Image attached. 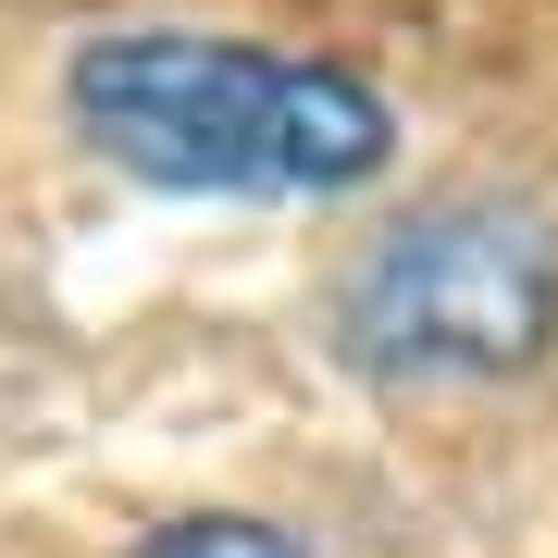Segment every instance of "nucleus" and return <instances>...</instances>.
Segmentation results:
<instances>
[{"label": "nucleus", "instance_id": "nucleus-1", "mask_svg": "<svg viewBox=\"0 0 558 558\" xmlns=\"http://www.w3.org/2000/svg\"><path fill=\"white\" fill-rule=\"evenodd\" d=\"M62 137L149 199L223 211H360L398 186L410 112L348 50L248 38L199 13H112L50 75Z\"/></svg>", "mask_w": 558, "mask_h": 558}, {"label": "nucleus", "instance_id": "nucleus-2", "mask_svg": "<svg viewBox=\"0 0 558 558\" xmlns=\"http://www.w3.org/2000/svg\"><path fill=\"white\" fill-rule=\"evenodd\" d=\"M323 360L385 410H497L558 373V186L435 174L360 211L311 286Z\"/></svg>", "mask_w": 558, "mask_h": 558}, {"label": "nucleus", "instance_id": "nucleus-3", "mask_svg": "<svg viewBox=\"0 0 558 558\" xmlns=\"http://www.w3.org/2000/svg\"><path fill=\"white\" fill-rule=\"evenodd\" d=\"M124 558H323V546L274 509H161Z\"/></svg>", "mask_w": 558, "mask_h": 558}]
</instances>
